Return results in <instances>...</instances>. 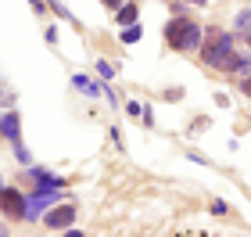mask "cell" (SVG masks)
Segmentation results:
<instances>
[{
	"label": "cell",
	"instance_id": "1",
	"mask_svg": "<svg viewBox=\"0 0 251 237\" xmlns=\"http://www.w3.org/2000/svg\"><path fill=\"white\" fill-rule=\"evenodd\" d=\"M204 61L215 65V69H237V65H241V58L233 54V36H230V32H208Z\"/></svg>",
	"mask_w": 251,
	"mask_h": 237
},
{
	"label": "cell",
	"instance_id": "2",
	"mask_svg": "<svg viewBox=\"0 0 251 237\" xmlns=\"http://www.w3.org/2000/svg\"><path fill=\"white\" fill-rule=\"evenodd\" d=\"M165 40L173 43V47H179V51H194L201 43V29L194 26V22H187V18H176V22H169Z\"/></svg>",
	"mask_w": 251,
	"mask_h": 237
},
{
	"label": "cell",
	"instance_id": "3",
	"mask_svg": "<svg viewBox=\"0 0 251 237\" xmlns=\"http://www.w3.org/2000/svg\"><path fill=\"white\" fill-rule=\"evenodd\" d=\"M61 198V190H54V187H40V190H32V194L25 198V219H40V212L54 205V201Z\"/></svg>",
	"mask_w": 251,
	"mask_h": 237
},
{
	"label": "cell",
	"instance_id": "4",
	"mask_svg": "<svg viewBox=\"0 0 251 237\" xmlns=\"http://www.w3.org/2000/svg\"><path fill=\"white\" fill-rule=\"evenodd\" d=\"M0 209H4L11 219H25V198H22L18 190H11V187L0 190Z\"/></svg>",
	"mask_w": 251,
	"mask_h": 237
},
{
	"label": "cell",
	"instance_id": "5",
	"mask_svg": "<svg viewBox=\"0 0 251 237\" xmlns=\"http://www.w3.org/2000/svg\"><path fill=\"white\" fill-rule=\"evenodd\" d=\"M72 219H75V209L72 205H61V209H54L47 216V227L50 230H65V227H72Z\"/></svg>",
	"mask_w": 251,
	"mask_h": 237
},
{
	"label": "cell",
	"instance_id": "6",
	"mask_svg": "<svg viewBox=\"0 0 251 237\" xmlns=\"http://www.w3.org/2000/svg\"><path fill=\"white\" fill-rule=\"evenodd\" d=\"M0 130H4V137L18 148L22 137H18V115H15V111H4V122H0Z\"/></svg>",
	"mask_w": 251,
	"mask_h": 237
},
{
	"label": "cell",
	"instance_id": "7",
	"mask_svg": "<svg viewBox=\"0 0 251 237\" xmlns=\"http://www.w3.org/2000/svg\"><path fill=\"white\" fill-rule=\"evenodd\" d=\"M29 180H36L40 187H54V190H61V180H58V176H47L43 169H29Z\"/></svg>",
	"mask_w": 251,
	"mask_h": 237
},
{
	"label": "cell",
	"instance_id": "8",
	"mask_svg": "<svg viewBox=\"0 0 251 237\" xmlns=\"http://www.w3.org/2000/svg\"><path fill=\"white\" fill-rule=\"evenodd\" d=\"M72 83H75V90H79V94H90V97H94L97 90H100V86H97V83H94V79H90V76H75Z\"/></svg>",
	"mask_w": 251,
	"mask_h": 237
},
{
	"label": "cell",
	"instance_id": "9",
	"mask_svg": "<svg viewBox=\"0 0 251 237\" xmlns=\"http://www.w3.org/2000/svg\"><path fill=\"white\" fill-rule=\"evenodd\" d=\"M136 22V4H122V11H119V26H133Z\"/></svg>",
	"mask_w": 251,
	"mask_h": 237
},
{
	"label": "cell",
	"instance_id": "10",
	"mask_svg": "<svg viewBox=\"0 0 251 237\" xmlns=\"http://www.w3.org/2000/svg\"><path fill=\"white\" fill-rule=\"evenodd\" d=\"M233 32H251V11H241V15H237Z\"/></svg>",
	"mask_w": 251,
	"mask_h": 237
},
{
	"label": "cell",
	"instance_id": "11",
	"mask_svg": "<svg viewBox=\"0 0 251 237\" xmlns=\"http://www.w3.org/2000/svg\"><path fill=\"white\" fill-rule=\"evenodd\" d=\"M122 40H126V43H136V40H140V29H136V26H129V29L122 32Z\"/></svg>",
	"mask_w": 251,
	"mask_h": 237
},
{
	"label": "cell",
	"instance_id": "12",
	"mask_svg": "<svg viewBox=\"0 0 251 237\" xmlns=\"http://www.w3.org/2000/svg\"><path fill=\"white\" fill-rule=\"evenodd\" d=\"M104 4H108V7H119V4H122V0H104Z\"/></svg>",
	"mask_w": 251,
	"mask_h": 237
},
{
	"label": "cell",
	"instance_id": "13",
	"mask_svg": "<svg viewBox=\"0 0 251 237\" xmlns=\"http://www.w3.org/2000/svg\"><path fill=\"white\" fill-rule=\"evenodd\" d=\"M244 94H251V76H248V83H244Z\"/></svg>",
	"mask_w": 251,
	"mask_h": 237
},
{
	"label": "cell",
	"instance_id": "14",
	"mask_svg": "<svg viewBox=\"0 0 251 237\" xmlns=\"http://www.w3.org/2000/svg\"><path fill=\"white\" fill-rule=\"evenodd\" d=\"M190 4H204V0H190Z\"/></svg>",
	"mask_w": 251,
	"mask_h": 237
},
{
	"label": "cell",
	"instance_id": "15",
	"mask_svg": "<svg viewBox=\"0 0 251 237\" xmlns=\"http://www.w3.org/2000/svg\"><path fill=\"white\" fill-rule=\"evenodd\" d=\"M0 190H4V180H0Z\"/></svg>",
	"mask_w": 251,
	"mask_h": 237
},
{
	"label": "cell",
	"instance_id": "16",
	"mask_svg": "<svg viewBox=\"0 0 251 237\" xmlns=\"http://www.w3.org/2000/svg\"><path fill=\"white\" fill-rule=\"evenodd\" d=\"M0 115H4V111H0Z\"/></svg>",
	"mask_w": 251,
	"mask_h": 237
}]
</instances>
